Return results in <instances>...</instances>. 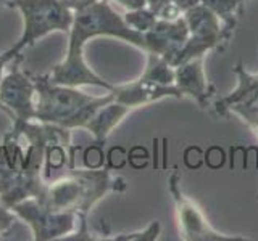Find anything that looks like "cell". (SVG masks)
<instances>
[{
    "label": "cell",
    "mask_w": 258,
    "mask_h": 241,
    "mask_svg": "<svg viewBox=\"0 0 258 241\" xmlns=\"http://www.w3.org/2000/svg\"><path fill=\"white\" fill-rule=\"evenodd\" d=\"M60 2L67 7V8H70V10L75 13V12H79V10H83V8H86V7H89V5H92V4H95L97 0H60Z\"/></svg>",
    "instance_id": "cell-22"
},
{
    "label": "cell",
    "mask_w": 258,
    "mask_h": 241,
    "mask_svg": "<svg viewBox=\"0 0 258 241\" xmlns=\"http://www.w3.org/2000/svg\"><path fill=\"white\" fill-rule=\"evenodd\" d=\"M147 8L157 15L158 20H176L182 16L173 0H147Z\"/></svg>",
    "instance_id": "cell-18"
},
{
    "label": "cell",
    "mask_w": 258,
    "mask_h": 241,
    "mask_svg": "<svg viewBox=\"0 0 258 241\" xmlns=\"http://www.w3.org/2000/svg\"><path fill=\"white\" fill-rule=\"evenodd\" d=\"M145 53H155L165 58L168 63L173 60L176 52L185 44L190 32L184 16L176 20H157L155 26L145 32Z\"/></svg>",
    "instance_id": "cell-9"
},
{
    "label": "cell",
    "mask_w": 258,
    "mask_h": 241,
    "mask_svg": "<svg viewBox=\"0 0 258 241\" xmlns=\"http://www.w3.org/2000/svg\"><path fill=\"white\" fill-rule=\"evenodd\" d=\"M240 2H242V4H245V2H248V0H240Z\"/></svg>",
    "instance_id": "cell-28"
},
{
    "label": "cell",
    "mask_w": 258,
    "mask_h": 241,
    "mask_svg": "<svg viewBox=\"0 0 258 241\" xmlns=\"http://www.w3.org/2000/svg\"><path fill=\"white\" fill-rule=\"evenodd\" d=\"M13 0H0V5H10Z\"/></svg>",
    "instance_id": "cell-26"
},
{
    "label": "cell",
    "mask_w": 258,
    "mask_h": 241,
    "mask_svg": "<svg viewBox=\"0 0 258 241\" xmlns=\"http://www.w3.org/2000/svg\"><path fill=\"white\" fill-rule=\"evenodd\" d=\"M110 2H118L121 7L127 10H139V8L147 7V0H110Z\"/></svg>",
    "instance_id": "cell-23"
},
{
    "label": "cell",
    "mask_w": 258,
    "mask_h": 241,
    "mask_svg": "<svg viewBox=\"0 0 258 241\" xmlns=\"http://www.w3.org/2000/svg\"><path fill=\"white\" fill-rule=\"evenodd\" d=\"M207 8H210L226 29L234 31L239 18L244 13V4L240 0H202Z\"/></svg>",
    "instance_id": "cell-15"
},
{
    "label": "cell",
    "mask_w": 258,
    "mask_h": 241,
    "mask_svg": "<svg viewBox=\"0 0 258 241\" xmlns=\"http://www.w3.org/2000/svg\"><path fill=\"white\" fill-rule=\"evenodd\" d=\"M18 219L26 222L32 230L36 241L67 239L79 227V217L76 212L53 211V209L39 203L36 198L24 199L12 206Z\"/></svg>",
    "instance_id": "cell-6"
},
{
    "label": "cell",
    "mask_w": 258,
    "mask_h": 241,
    "mask_svg": "<svg viewBox=\"0 0 258 241\" xmlns=\"http://www.w3.org/2000/svg\"><path fill=\"white\" fill-rule=\"evenodd\" d=\"M126 188V179L115 175L108 167L71 169L64 177L47 182L44 195L37 201L53 211L76 212L79 227L73 239H91L92 236L87 230L91 209L108 193H124Z\"/></svg>",
    "instance_id": "cell-1"
},
{
    "label": "cell",
    "mask_w": 258,
    "mask_h": 241,
    "mask_svg": "<svg viewBox=\"0 0 258 241\" xmlns=\"http://www.w3.org/2000/svg\"><path fill=\"white\" fill-rule=\"evenodd\" d=\"M234 74L237 77V87L229 95L218 98L213 106L220 116L236 114L247 123L258 116V74L248 72L242 63L236 64Z\"/></svg>",
    "instance_id": "cell-8"
},
{
    "label": "cell",
    "mask_w": 258,
    "mask_h": 241,
    "mask_svg": "<svg viewBox=\"0 0 258 241\" xmlns=\"http://www.w3.org/2000/svg\"><path fill=\"white\" fill-rule=\"evenodd\" d=\"M123 20L127 26L134 29L136 32L145 34V32H149L153 26H155L158 18L155 13L145 7V8H139V10H127L123 15Z\"/></svg>",
    "instance_id": "cell-17"
},
{
    "label": "cell",
    "mask_w": 258,
    "mask_h": 241,
    "mask_svg": "<svg viewBox=\"0 0 258 241\" xmlns=\"http://www.w3.org/2000/svg\"><path fill=\"white\" fill-rule=\"evenodd\" d=\"M250 129H252V131L256 134V137H258V116H255V117H252L250 120H247L245 123Z\"/></svg>",
    "instance_id": "cell-25"
},
{
    "label": "cell",
    "mask_w": 258,
    "mask_h": 241,
    "mask_svg": "<svg viewBox=\"0 0 258 241\" xmlns=\"http://www.w3.org/2000/svg\"><path fill=\"white\" fill-rule=\"evenodd\" d=\"M205 58H192L179 66L174 68L176 77L174 85L181 92L182 98L189 96L196 101L200 108H208L212 96L215 95V87L208 84L205 69H204Z\"/></svg>",
    "instance_id": "cell-13"
},
{
    "label": "cell",
    "mask_w": 258,
    "mask_h": 241,
    "mask_svg": "<svg viewBox=\"0 0 258 241\" xmlns=\"http://www.w3.org/2000/svg\"><path fill=\"white\" fill-rule=\"evenodd\" d=\"M48 77H50L52 82L67 87L92 85V87L105 88L107 92L113 90V87H115L89 66L86 63L84 53H78V55L67 53L64 58L48 72Z\"/></svg>",
    "instance_id": "cell-11"
},
{
    "label": "cell",
    "mask_w": 258,
    "mask_h": 241,
    "mask_svg": "<svg viewBox=\"0 0 258 241\" xmlns=\"http://www.w3.org/2000/svg\"><path fill=\"white\" fill-rule=\"evenodd\" d=\"M173 2H174V5L184 13V12L190 10V8H194L196 5L202 4V0H173Z\"/></svg>",
    "instance_id": "cell-24"
},
{
    "label": "cell",
    "mask_w": 258,
    "mask_h": 241,
    "mask_svg": "<svg viewBox=\"0 0 258 241\" xmlns=\"http://www.w3.org/2000/svg\"><path fill=\"white\" fill-rule=\"evenodd\" d=\"M131 111L133 109L126 106V104L113 100L97 109L92 114V117L84 124L83 129H86V131H89L94 135L97 143H103Z\"/></svg>",
    "instance_id": "cell-14"
},
{
    "label": "cell",
    "mask_w": 258,
    "mask_h": 241,
    "mask_svg": "<svg viewBox=\"0 0 258 241\" xmlns=\"http://www.w3.org/2000/svg\"><path fill=\"white\" fill-rule=\"evenodd\" d=\"M16 219L18 215L13 212V209L0 203V236L7 235L15 227Z\"/></svg>",
    "instance_id": "cell-20"
},
{
    "label": "cell",
    "mask_w": 258,
    "mask_h": 241,
    "mask_svg": "<svg viewBox=\"0 0 258 241\" xmlns=\"http://www.w3.org/2000/svg\"><path fill=\"white\" fill-rule=\"evenodd\" d=\"M95 37L119 39L129 45L141 48L142 52L147 50L145 36L127 26L123 15L111 7L110 0H97L95 4L73 13L67 53H84L86 44Z\"/></svg>",
    "instance_id": "cell-3"
},
{
    "label": "cell",
    "mask_w": 258,
    "mask_h": 241,
    "mask_svg": "<svg viewBox=\"0 0 258 241\" xmlns=\"http://www.w3.org/2000/svg\"><path fill=\"white\" fill-rule=\"evenodd\" d=\"M141 77L161 85H174L176 72L171 64L165 58H161L160 55L147 53V66H145Z\"/></svg>",
    "instance_id": "cell-16"
},
{
    "label": "cell",
    "mask_w": 258,
    "mask_h": 241,
    "mask_svg": "<svg viewBox=\"0 0 258 241\" xmlns=\"http://www.w3.org/2000/svg\"><path fill=\"white\" fill-rule=\"evenodd\" d=\"M23 55V53H21ZM18 53H15L12 48H8L4 53H0V84H2V79L5 76V68L8 66L10 63H13L16 58H18Z\"/></svg>",
    "instance_id": "cell-21"
},
{
    "label": "cell",
    "mask_w": 258,
    "mask_h": 241,
    "mask_svg": "<svg viewBox=\"0 0 258 241\" xmlns=\"http://www.w3.org/2000/svg\"><path fill=\"white\" fill-rule=\"evenodd\" d=\"M160 233H161L160 222L153 220L144 231L126 233V235H118V236H113V238H108V239H113V241H153V239H158Z\"/></svg>",
    "instance_id": "cell-19"
},
{
    "label": "cell",
    "mask_w": 258,
    "mask_h": 241,
    "mask_svg": "<svg viewBox=\"0 0 258 241\" xmlns=\"http://www.w3.org/2000/svg\"><path fill=\"white\" fill-rule=\"evenodd\" d=\"M8 7H15L23 16L21 37L10 47L18 55L52 32L68 34L71 29L73 12L60 0H13Z\"/></svg>",
    "instance_id": "cell-4"
},
{
    "label": "cell",
    "mask_w": 258,
    "mask_h": 241,
    "mask_svg": "<svg viewBox=\"0 0 258 241\" xmlns=\"http://www.w3.org/2000/svg\"><path fill=\"white\" fill-rule=\"evenodd\" d=\"M111 92L115 95V101L123 103L131 109L147 106V104L157 103L165 98H182L176 85H161L142 77L129 84L115 85Z\"/></svg>",
    "instance_id": "cell-12"
},
{
    "label": "cell",
    "mask_w": 258,
    "mask_h": 241,
    "mask_svg": "<svg viewBox=\"0 0 258 241\" xmlns=\"http://www.w3.org/2000/svg\"><path fill=\"white\" fill-rule=\"evenodd\" d=\"M23 55L16 58L15 68L7 72L0 84V103L7 109V116L12 120H34L36 112V82L34 76L20 66Z\"/></svg>",
    "instance_id": "cell-7"
},
{
    "label": "cell",
    "mask_w": 258,
    "mask_h": 241,
    "mask_svg": "<svg viewBox=\"0 0 258 241\" xmlns=\"http://www.w3.org/2000/svg\"><path fill=\"white\" fill-rule=\"evenodd\" d=\"M0 111H4V112H5V114H7V109H5V106H4V104H2V103H0Z\"/></svg>",
    "instance_id": "cell-27"
},
{
    "label": "cell",
    "mask_w": 258,
    "mask_h": 241,
    "mask_svg": "<svg viewBox=\"0 0 258 241\" xmlns=\"http://www.w3.org/2000/svg\"><path fill=\"white\" fill-rule=\"evenodd\" d=\"M182 16L187 23L190 37L212 44L218 52H223L231 44L234 31L226 29L220 18L204 4H199L190 10L184 12Z\"/></svg>",
    "instance_id": "cell-10"
},
{
    "label": "cell",
    "mask_w": 258,
    "mask_h": 241,
    "mask_svg": "<svg viewBox=\"0 0 258 241\" xmlns=\"http://www.w3.org/2000/svg\"><path fill=\"white\" fill-rule=\"evenodd\" d=\"M34 82L37 90L34 120L58 124L71 131L76 127L83 129L97 109L115 100L111 90L102 96L87 95L79 87L52 82L48 74L34 76Z\"/></svg>",
    "instance_id": "cell-2"
},
{
    "label": "cell",
    "mask_w": 258,
    "mask_h": 241,
    "mask_svg": "<svg viewBox=\"0 0 258 241\" xmlns=\"http://www.w3.org/2000/svg\"><path fill=\"white\" fill-rule=\"evenodd\" d=\"M168 190L173 196L177 225H179V238L184 241H248L247 236L226 235L218 231L208 222L204 211L197 206L196 201L184 195L181 188V174L176 171L168 177Z\"/></svg>",
    "instance_id": "cell-5"
}]
</instances>
